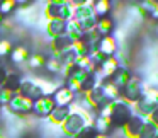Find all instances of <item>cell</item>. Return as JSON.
Returning <instances> with one entry per match:
<instances>
[{"instance_id": "6da1fadb", "label": "cell", "mask_w": 158, "mask_h": 138, "mask_svg": "<svg viewBox=\"0 0 158 138\" xmlns=\"http://www.w3.org/2000/svg\"><path fill=\"white\" fill-rule=\"evenodd\" d=\"M92 123H94V116L75 102L72 104V113H70L68 119L63 123V126L60 130H61V135L65 138H75L83 128L92 126Z\"/></svg>"}, {"instance_id": "7a4b0ae2", "label": "cell", "mask_w": 158, "mask_h": 138, "mask_svg": "<svg viewBox=\"0 0 158 138\" xmlns=\"http://www.w3.org/2000/svg\"><path fill=\"white\" fill-rule=\"evenodd\" d=\"M73 12H75L73 2H68V0H49L43 7V15L48 21L56 19V21L68 22L73 19Z\"/></svg>"}, {"instance_id": "3957f363", "label": "cell", "mask_w": 158, "mask_h": 138, "mask_svg": "<svg viewBox=\"0 0 158 138\" xmlns=\"http://www.w3.org/2000/svg\"><path fill=\"white\" fill-rule=\"evenodd\" d=\"M73 21L78 22L83 32L94 31L97 28V17L94 14V2L92 0H85V2H73Z\"/></svg>"}, {"instance_id": "277c9868", "label": "cell", "mask_w": 158, "mask_h": 138, "mask_svg": "<svg viewBox=\"0 0 158 138\" xmlns=\"http://www.w3.org/2000/svg\"><path fill=\"white\" fill-rule=\"evenodd\" d=\"M134 106L133 104L124 102L123 99H117L114 102H110V114L109 121L112 124V130H123L126 126V123L134 116Z\"/></svg>"}, {"instance_id": "5b68a950", "label": "cell", "mask_w": 158, "mask_h": 138, "mask_svg": "<svg viewBox=\"0 0 158 138\" xmlns=\"http://www.w3.org/2000/svg\"><path fill=\"white\" fill-rule=\"evenodd\" d=\"M158 107V89L155 87H146L144 94L141 96V99L134 104V113L139 116L150 118V114Z\"/></svg>"}, {"instance_id": "8992f818", "label": "cell", "mask_w": 158, "mask_h": 138, "mask_svg": "<svg viewBox=\"0 0 158 138\" xmlns=\"http://www.w3.org/2000/svg\"><path fill=\"white\" fill-rule=\"evenodd\" d=\"M144 90H146L144 82L138 75H133V79L121 89V99H123L124 102L133 104L134 106V104L141 99V96L144 94Z\"/></svg>"}, {"instance_id": "52a82bcc", "label": "cell", "mask_w": 158, "mask_h": 138, "mask_svg": "<svg viewBox=\"0 0 158 138\" xmlns=\"http://www.w3.org/2000/svg\"><path fill=\"white\" fill-rule=\"evenodd\" d=\"M32 106H34V101L27 99V97L21 96V94L17 92L5 109H7L9 113H12L15 118H27L29 114L32 113Z\"/></svg>"}, {"instance_id": "ba28073f", "label": "cell", "mask_w": 158, "mask_h": 138, "mask_svg": "<svg viewBox=\"0 0 158 138\" xmlns=\"http://www.w3.org/2000/svg\"><path fill=\"white\" fill-rule=\"evenodd\" d=\"M56 107L55 99L48 96H43L39 99L34 101V106H32V113H34L36 118H48L49 114L53 113V109Z\"/></svg>"}, {"instance_id": "9c48e42d", "label": "cell", "mask_w": 158, "mask_h": 138, "mask_svg": "<svg viewBox=\"0 0 158 138\" xmlns=\"http://www.w3.org/2000/svg\"><path fill=\"white\" fill-rule=\"evenodd\" d=\"M146 119H148V118L139 116V114H134V116L126 123V126L121 130V131H123V135H124V138H138V136H139V133H141V130H143L144 121H146Z\"/></svg>"}, {"instance_id": "30bf717a", "label": "cell", "mask_w": 158, "mask_h": 138, "mask_svg": "<svg viewBox=\"0 0 158 138\" xmlns=\"http://www.w3.org/2000/svg\"><path fill=\"white\" fill-rule=\"evenodd\" d=\"M17 92L21 94V96L31 99V101H36V99H39V97H43V92H41V89H39V85L34 82V79H29V77L21 80V85H19Z\"/></svg>"}, {"instance_id": "8fae6325", "label": "cell", "mask_w": 158, "mask_h": 138, "mask_svg": "<svg viewBox=\"0 0 158 138\" xmlns=\"http://www.w3.org/2000/svg\"><path fill=\"white\" fill-rule=\"evenodd\" d=\"M70 113H72V106H56L55 109H53V113L49 114L46 119H48V123L51 124V126L61 128L63 123L68 119Z\"/></svg>"}, {"instance_id": "7c38bea8", "label": "cell", "mask_w": 158, "mask_h": 138, "mask_svg": "<svg viewBox=\"0 0 158 138\" xmlns=\"http://www.w3.org/2000/svg\"><path fill=\"white\" fill-rule=\"evenodd\" d=\"M43 28H44V32L49 36V38H51V39H56V38H60V36L65 34L66 22H65V21H56V19H51V21L44 19V24H43Z\"/></svg>"}, {"instance_id": "4fadbf2b", "label": "cell", "mask_w": 158, "mask_h": 138, "mask_svg": "<svg viewBox=\"0 0 158 138\" xmlns=\"http://www.w3.org/2000/svg\"><path fill=\"white\" fill-rule=\"evenodd\" d=\"M97 51H100L104 56H114L116 55V51L119 48H117V39L116 36H102L99 41V45H97Z\"/></svg>"}, {"instance_id": "5bb4252c", "label": "cell", "mask_w": 158, "mask_h": 138, "mask_svg": "<svg viewBox=\"0 0 158 138\" xmlns=\"http://www.w3.org/2000/svg\"><path fill=\"white\" fill-rule=\"evenodd\" d=\"M31 58V50L24 45H19V46H14L10 53V63L12 65H26Z\"/></svg>"}, {"instance_id": "9a60e30c", "label": "cell", "mask_w": 158, "mask_h": 138, "mask_svg": "<svg viewBox=\"0 0 158 138\" xmlns=\"http://www.w3.org/2000/svg\"><path fill=\"white\" fill-rule=\"evenodd\" d=\"M131 79H133V72H131V70H129V67H119V68H117L116 70V72H114V75L112 77H110V82H112L114 84V85H116L117 87V89H123V87L124 85H126V84L127 82H129V80Z\"/></svg>"}, {"instance_id": "2e32d148", "label": "cell", "mask_w": 158, "mask_h": 138, "mask_svg": "<svg viewBox=\"0 0 158 138\" xmlns=\"http://www.w3.org/2000/svg\"><path fill=\"white\" fill-rule=\"evenodd\" d=\"M53 99H55V104H56V106H72V104H75L77 96H75V94H73L70 89H66L65 85H61V87H60V89L55 92Z\"/></svg>"}, {"instance_id": "e0dca14e", "label": "cell", "mask_w": 158, "mask_h": 138, "mask_svg": "<svg viewBox=\"0 0 158 138\" xmlns=\"http://www.w3.org/2000/svg\"><path fill=\"white\" fill-rule=\"evenodd\" d=\"M34 79V82L39 85V89H41L43 96H48V97H53L55 96V92L60 89V84H56L55 80H49V79H44V77H32Z\"/></svg>"}, {"instance_id": "ac0fdd59", "label": "cell", "mask_w": 158, "mask_h": 138, "mask_svg": "<svg viewBox=\"0 0 158 138\" xmlns=\"http://www.w3.org/2000/svg\"><path fill=\"white\" fill-rule=\"evenodd\" d=\"M65 36L70 39L72 43H78L80 39L83 38V31H82V28L78 26V22L77 21H68L66 22V29H65Z\"/></svg>"}, {"instance_id": "d6986e66", "label": "cell", "mask_w": 158, "mask_h": 138, "mask_svg": "<svg viewBox=\"0 0 158 138\" xmlns=\"http://www.w3.org/2000/svg\"><path fill=\"white\" fill-rule=\"evenodd\" d=\"M110 2L109 0H97V2H94V14H95L97 19H104V17H109L110 11H112V7H110Z\"/></svg>"}, {"instance_id": "ffe728a7", "label": "cell", "mask_w": 158, "mask_h": 138, "mask_svg": "<svg viewBox=\"0 0 158 138\" xmlns=\"http://www.w3.org/2000/svg\"><path fill=\"white\" fill-rule=\"evenodd\" d=\"M92 126H94V130H95L99 135H109V133H112V124H110L109 118L95 116V118H94Z\"/></svg>"}, {"instance_id": "44dd1931", "label": "cell", "mask_w": 158, "mask_h": 138, "mask_svg": "<svg viewBox=\"0 0 158 138\" xmlns=\"http://www.w3.org/2000/svg\"><path fill=\"white\" fill-rule=\"evenodd\" d=\"M102 89H104V96H106V99L109 101V102H114V101L121 99V90L117 89L110 80L102 82Z\"/></svg>"}, {"instance_id": "7402d4cb", "label": "cell", "mask_w": 158, "mask_h": 138, "mask_svg": "<svg viewBox=\"0 0 158 138\" xmlns=\"http://www.w3.org/2000/svg\"><path fill=\"white\" fill-rule=\"evenodd\" d=\"M97 32L100 36H112L114 31V21L110 17H104V19H97Z\"/></svg>"}, {"instance_id": "603a6c76", "label": "cell", "mask_w": 158, "mask_h": 138, "mask_svg": "<svg viewBox=\"0 0 158 138\" xmlns=\"http://www.w3.org/2000/svg\"><path fill=\"white\" fill-rule=\"evenodd\" d=\"M46 62H48L46 55H43V53H31V58H29L27 65L31 70H41L46 67Z\"/></svg>"}, {"instance_id": "cb8c5ba5", "label": "cell", "mask_w": 158, "mask_h": 138, "mask_svg": "<svg viewBox=\"0 0 158 138\" xmlns=\"http://www.w3.org/2000/svg\"><path fill=\"white\" fill-rule=\"evenodd\" d=\"M21 75H19L17 72H12V70H7V79H5V84L4 87L9 90H14V92H17L19 90V85H21Z\"/></svg>"}, {"instance_id": "d4e9b609", "label": "cell", "mask_w": 158, "mask_h": 138, "mask_svg": "<svg viewBox=\"0 0 158 138\" xmlns=\"http://www.w3.org/2000/svg\"><path fill=\"white\" fill-rule=\"evenodd\" d=\"M156 133H158V126L155 123H151L150 118H148V119L144 121V126H143V130H141V133L138 138H155Z\"/></svg>"}, {"instance_id": "484cf974", "label": "cell", "mask_w": 158, "mask_h": 138, "mask_svg": "<svg viewBox=\"0 0 158 138\" xmlns=\"http://www.w3.org/2000/svg\"><path fill=\"white\" fill-rule=\"evenodd\" d=\"M46 70L49 73H60L61 75V70H63V65L58 58H53V56H48V62H46Z\"/></svg>"}, {"instance_id": "4316f807", "label": "cell", "mask_w": 158, "mask_h": 138, "mask_svg": "<svg viewBox=\"0 0 158 138\" xmlns=\"http://www.w3.org/2000/svg\"><path fill=\"white\" fill-rule=\"evenodd\" d=\"M17 5H19V2H15V0H2L0 2V14L2 15L12 14L17 9Z\"/></svg>"}, {"instance_id": "83f0119b", "label": "cell", "mask_w": 158, "mask_h": 138, "mask_svg": "<svg viewBox=\"0 0 158 138\" xmlns=\"http://www.w3.org/2000/svg\"><path fill=\"white\" fill-rule=\"evenodd\" d=\"M12 50H14V45L9 38H2L0 39V58H7L10 56Z\"/></svg>"}, {"instance_id": "f1b7e54d", "label": "cell", "mask_w": 158, "mask_h": 138, "mask_svg": "<svg viewBox=\"0 0 158 138\" xmlns=\"http://www.w3.org/2000/svg\"><path fill=\"white\" fill-rule=\"evenodd\" d=\"M17 92H14V90H9L5 89V87H2L0 89V107H7L9 104H10V101L14 99V96Z\"/></svg>"}, {"instance_id": "f546056e", "label": "cell", "mask_w": 158, "mask_h": 138, "mask_svg": "<svg viewBox=\"0 0 158 138\" xmlns=\"http://www.w3.org/2000/svg\"><path fill=\"white\" fill-rule=\"evenodd\" d=\"M0 31L4 32V34H10V32H15V22L12 21V19H5L2 21V24H0Z\"/></svg>"}, {"instance_id": "4dcf8cb0", "label": "cell", "mask_w": 158, "mask_h": 138, "mask_svg": "<svg viewBox=\"0 0 158 138\" xmlns=\"http://www.w3.org/2000/svg\"><path fill=\"white\" fill-rule=\"evenodd\" d=\"M150 121H151V123H155V124L158 126V107H156V109H155L153 113L150 114Z\"/></svg>"}, {"instance_id": "1f68e13d", "label": "cell", "mask_w": 158, "mask_h": 138, "mask_svg": "<svg viewBox=\"0 0 158 138\" xmlns=\"http://www.w3.org/2000/svg\"><path fill=\"white\" fill-rule=\"evenodd\" d=\"M150 17L153 19V21H158V4H155V9H153V11H151Z\"/></svg>"}, {"instance_id": "d6a6232c", "label": "cell", "mask_w": 158, "mask_h": 138, "mask_svg": "<svg viewBox=\"0 0 158 138\" xmlns=\"http://www.w3.org/2000/svg\"><path fill=\"white\" fill-rule=\"evenodd\" d=\"M95 138H112V136H109V135H97Z\"/></svg>"}, {"instance_id": "836d02e7", "label": "cell", "mask_w": 158, "mask_h": 138, "mask_svg": "<svg viewBox=\"0 0 158 138\" xmlns=\"http://www.w3.org/2000/svg\"><path fill=\"white\" fill-rule=\"evenodd\" d=\"M0 138H7V135H5L4 130H0Z\"/></svg>"}, {"instance_id": "e575fe53", "label": "cell", "mask_w": 158, "mask_h": 138, "mask_svg": "<svg viewBox=\"0 0 158 138\" xmlns=\"http://www.w3.org/2000/svg\"><path fill=\"white\" fill-rule=\"evenodd\" d=\"M2 21H4V15L0 14V24H2Z\"/></svg>"}, {"instance_id": "d590c367", "label": "cell", "mask_w": 158, "mask_h": 138, "mask_svg": "<svg viewBox=\"0 0 158 138\" xmlns=\"http://www.w3.org/2000/svg\"><path fill=\"white\" fill-rule=\"evenodd\" d=\"M155 138H158V133H156V136H155Z\"/></svg>"}, {"instance_id": "8d00e7d4", "label": "cell", "mask_w": 158, "mask_h": 138, "mask_svg": "<svg viewBox=\"0 0 158 138\" xmlns=\"http://www.w3.org/2000/svg\"><path fill=\"white\" fill-rule=\"evenodd\" d=\"M0 89H2V85H0Z\"/></svg>"}]
</instances>
